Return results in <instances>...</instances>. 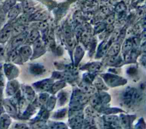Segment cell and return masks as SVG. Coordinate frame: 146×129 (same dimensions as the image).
<instances>
[{
    "label": "cell",
    "instance_id": "6da1fadb",
    "mask_svg": "<svg viewBox=\"0 0 146 129\" xmlns=\"http://www.w3.org/2000/svg\"><path fill=\"white\" fill-rule=\"evenodd\" d=\"M103 78L104 79L106 82L110 86H116L120 84H123L125 83V80L111 74H106L103 75Z\"/></svg>",
    "mask_w": 146,
    "mask_h": 129
},
{
    "label": "cell",
    "instance_id": "7a4b0ae2",
    "mask_svg": "<svg viewBox=\"0 0 146 129\" xmlns=\"http://www.w3.org/2000/svg\"><path fill=\"white\" fill-rule=\"evenodd\" d=\"M4 71L9 79L16 76L18 73L17 67L11 64H5L4 65Z\"/></svg>",
    "mask_w": 146,
    "mask_h": 129
},
{
    "label": "cell",
    "instance_id": "3957f363",
    "mask_svg": "<svg viewBox=\"0 0 146 129\" xmlns=\"http://www.w3.org/2000/svg\"><path fill=\"white\" fill-rule=\"evenodd\" d=\"M27 33L26 31H23L22 33L16 36L11 43L12 47L16 48L19 45H21L26 40V38H27Z\"/></svg>",
    "mask_w": 146,
    "mask_h": 129
},
{
    "label": "cell",
    "instance_id": "277c9868",
    "mask_svg": "<svg viewBox=\"0 0 146 129\" xmlns=\"http://www.w3.org/2000/svg\"><path fill=\"white\" fill-rule=\"evenodd\" d=\"M19 88V84L16 80L10 81L7 85L6 93L9 95H12L15 94Z\"/></svg>",
    "mask_w": 146,
    "mask_h": 129
},
{
    "label": "cell",
    "instance_id": "5b68a950",
    "mask_svg": "<svg viewBox=\"0 0 146 129\" xmlns=\"http://www.w3.org/2000/svg\"><path fill=\"white\" fill-rule=\"evenodd\" d=\"M11 27L10 26H6L0 32V43H4L10 37L11 33Z\"/></svg>",
    "mask_w": 146,
    "mask_h": 129
},
{
    "label": "cell",
    "instance_id": "8992f818",
    "mask_svg": "<svg viewBox=\"0 0 146 129\" xmlns=\"http://www.w3.org/2000/svg\"><path fill=\"white\" fill-rule=\"evenodd\" d=\"M51 83L52 82L50 80L46 79L36 83L34 84V85H35L34 87L39 90H47L51 87Z\"/></svg>",
    "mask_w": 146,
    "mask_h": 129
},
{
    "label": "cell",
    "instance_id": "52a82bcc",
    "mask_svg": "<svg viewBox=\"0 0 146 129\" xmlns=\"http://www.w3.org/2000/svg\"><path fill=\"white\" fill-rule=\"evenodd\" d=\"M32 51L30 47L29 46H24L21 48L19 50V54L25 61L28 59V58L31 55Z\"/></svg>",
    "mask_w": 146,
    "mask_h": 129
},
{
    "label": "cell",
    "instance_id": "ba28073f",
    "mask_svg": "<svg viewBox=\"0 0 146 129\" xmlns=\"http://www.w3.org/2000/svg\"><path fill=\"white\" fill-rule=\"evenodd\" d=\"M34 55H40L43 50V46L42 41L40 39H37L34 41Z\"/></svg>",
    "mask_w": 146,
    "mask_h": 129
},
{
    "label": "cell",
    "instance_id": "9c48e42d",
    "mask_svg": "<svg viewBox=\"0 0 146 129\" xmlns=\"http://www.w3.org/2000/svg\"><path fill=\"white\" fill-rule=\"evenodd\" d=\"M10 124V119L8 115L3 114L0 118V128H7Z\"/></svg>",
    "mask_w": 146,
    "mask_h": 129
},
{
    "label": "cell",
    "instance_id": "30bf717a",
    "mask_svg": "<svg viewBox=\"0 0 146 129\" xmlns=\"http://www.w3.org/2000/svg\"><path fill=\"white\" fill-rule=\"evenodd\" d=\"M30 70L31 73L36 75H38L43 72L44 70V67L40 64H34L31 65L30 67Z\"/></svg>",
    "mask_w": 146,
    "mask_h": 129
},
{
    "label": "cell",
    "instance_id": "8fae6325",
    "mask_svg": "<svg viewBox=\"0 0 146 129\" xmlns=\"http://www.w3.org/2000/svg\"><path fill=\"white\" fill-rule=\"evenodd\" d=\"M20 11H21V9H20L19 5H17V6L13 7L9 10V15H8L9 18L11 19H14L19 14V13H20Z\"/></svg>",
    "mask_w": 146,
    "mask_h": 129
},
{
    "label": "cell",
    "instance_id": "7c38bea8",
    "mask_svg": "<svg viewBox=\"0 0 146 129\" xmlns=\"http://www.w3.org/2000/svg\"><path fill=\"white\" fill-rule=\"evenodd\" d=\"M3 105L7 112L11 114H14L15 113V108L11 102L6 100L3 102Z\"/></svg>",
    "mask_w": 146,
    "mask_h": 129
},
{
    "label": "cell",
    "instance_id": "4fadbf2b",
    "mask_svg": "<svg viewBox=\"0 0 146 129\" xmlns=\"http://www.w3.org/2000/svg\"><path fill=\"white\" fill-rule=\"evenodd\" d=\"M39 32L36 30H32L27 37V42H34L39 37Z\"/></svg>",
    "mask_w": 146,
    "mask_h": 129
},
{
    "label": "cell",
    "instance_id": "5bb4252c",
    "mask_svg": "<svg viewBox=\"0 0 146 129\" xmlns=\"http://www.w3.org/2000/svg\"><path fill=\"white\" fill-rule=\"evenodd\" d=\"M16 3V0H6L3 6V11L5 13L9 11V10L12 8Z\"/></svg>",
    "mask_w": 146,
    "mask_h": 129
},
{
    "label": "cell",
    "instance_id": "9a60e30c",
    "mask_svg": "<svg viewBox=\"0 0 146 129\" xmlns=\"http://www.w3.org/2000/svg\"><path fill=\"white\" fill-rule=\"evenodd\" d=\"M120 50V45L117 43H115L112 45L108 50V54L110 55H115L119 52Z\"/></svg>",
    "mask_w": 146,
    "mask_h": 129
},
{
    "label": "cell",
    "instance_id": "2e32d148",
    "mask_svg": "<svg viewBox=\"0 0 146 129\" xmlns=\"http://www.w3.org/2000/svg\"><path fill=\"white\" fill-rule=\"evenodd\" d=\"M47 17V14L44 11H38L33 15V18L34 19H44Z\"/></svg>",
    "mask_w": 146,
    "mask_h": 129
},
{
    "label": "cell",
    "instance_id": "e0dca14e",
    "mask_svg": "<svg viewBox=\"0 0 146 129\" xmlns=\"http://www.w3.org/2000/svg\"><path fill=\"white\" fill-rule=\"evenodd\" d=\"M24 29H25L24 27L21 26L15 27L11 30V34L13 35V36L16 37L18 35L22 33L23 31H24Z\"/></svg>",
    "mask_w": 146,
    "mask_h": 129
},
{
    "label": "cell",
    "instance_id": "ac0fdd59",
    "mask_svg": "<svg viewBox=\"0 0 146 129\" xmlns=\"http://www.w3.org/2000/svg\"><path fill=\"white\" fill-rule=\"evenodd\" d=\"M25 95L27 97V98L28 99H29L30 100H32L34 98V92L33 91V90L31 88V87H26L25 90Z\"/></svg>",
    "mask_w": 146,
    "mask_h": 129
},
{
    "label": "cell",
    "instance_id": "d6986e66",
    "mask_svg": "<svg viewBox=\"0 0 146 129\" xmlns=\"http://www.w3.org/2000/svg\"><path fill=\"white\" fill-rule=\"evenodd\" d=\"M131 47H132L131 41L129 40H127L124 43V45L123 47V50H124V51H128L131 48Z\"/></svg>",
    "mask_w": 146,
    "mask_h": 129
},
{
    "label": "cell",
    "instance_id": "ffe728a7",
    "mask_svg": "<svg viewBox=\"0 0 146 129\" xmlns=\"http://www.w3.org/2000/svg\"><path fill=\"white\" fill-rule=\"evenodd\" d=\"M95 84L96 87H97L99 88V89H103V88H105V86H104L103 82L102 80L100 79H99V78H98V79L95 80Z\"/></svg>",
    "mask_w": 146,
    "mask_h": 129
},
{
    "label": "cell",
    "instance_id": "44dd1931",
    "mask_svg": "<svg viewBox=\"0 0 146 129\" xmlns=\"http://www.w3.org/2000/svg\"><path fill=\"white\" fill-rule=\"evenodd\" d=\"M63 86H64V83L62 82H58L57 83H55V84H54V87H53V90L54 92L56 91L57 90H58L59 89H60V88L63 87Z\"/></svg>",
    "mask_w": 146,
    "mask_h": 129
},
{
    "label": "cell",
    "instance_id": "7402d4cb",
    "mask_svg": "<svg viewBox=\"0 0 146 129\" xmlns=\"http://www.w3.org/2000/svg\"><path fill=\"white\" fill-rule=\"evenodd\" d=\"M100 67H101V65H100L99 64L97 63H91V64H90L88 66V68H90V69L91 70H96L99 69Z\"/></svg>",
    "mask_w": 146,
    "mask_h": 129
},
{
    "label": "cell",
    "instance_id": "603a6c76",
    "mask_svg": "<svg viewBox=\"0 0 146 129\" xmlns=\"http://www.w3.org/2000/svg\"><path fill=\"white\" fill-rule=\"evenodd\" d=\"M125 9V5L123 3V2H120L119 3L116 7V10L118 11V12H121L123 11V10H124Z\"/></svg>",
    "mask_w": 146,
    "mask_h": 129
},
{
    "label": "cell",
    "instance_id": "cb8c5ba5",
    "mask_svg": "<svg viewBox=\"0 0 146 129\" xmlns=\"http://www.w3.org/2000/svg\"><path fill=\"white\" fill-rule=\"evenodd\" d=\"M19 109L22 110L26 106V102L24 99H21L19 102Z\"/></svg>",
    "mask_w": 146,
    "mask_h": 129
},
{
    "label": "cell",
    "instance_id": "d4e9b609",
    "mask_svg": "<svg viewBox=\"0 0 146 129\" xmlns=\"http://www.w3.org/2000/svg\"><path fill=\"white\" fill-rule=\"evenodd\" d=\"M2 77L3 76H2L1 75H0V94H1L2 92V90L3 89V83H4V80Z\"/></svg>",
    "mask_w": 146,
    "mask_h": 129
},
{
    "label": "cell",
    "instance_id": "484cf974",
    "mask_svg": "<svg viewBox=\"0 0 146 129\" xmlns=\"http://www.w3.org/2000/svg\"><path fill=\"white\" fill-rule=\"evenodd\" d=\"M5 20V14L2 11L0 10V26Z\"/></svg>",
    "mask_w": 146,
    "mask_h": 129
},
{
    "label": "cell",
    "instance_id": "4316f807",
    "mask_svg": "<svg viewBox=\"0 0 146 129\" xmlns=\"http://www.w3.org/2000/svg\"><path fill=\"white\" fill-rule=\"evenodd\" d=\"M113 15H110L108 18V19H107V22H108V23H112V22H113Z\"/></svg>",
    "mask_w": 146,
    "mask_h": 129
},
{
    "label": "cell",
    "instance_id": "83f0119b",
    "mask_svg": "<svg viewBox=\"0 0 146 129\" xmlns=\"http://www.w3.org/2000/svg\"><path fill=\"white\" fill-rule=\"evenodd\" d=\"M3 55H4V49H3V47H0V58L3 57Z\"/></svg>",
    "mask_w": 146,
    "mask_h": 129
},
{
    "label": "cell",
    "instance_id": "f1b7e54d",
    "mask_svg": "<svg viewBox=\"0 0 146 129\" xmlns=\"http://www.w3.org/2000/svg\"><path fill=\"white\" fill-rule=\"evenodd\" d=\"M16 128H27V126L25 124H19L16 126Z\"/></svg>",
    "mask_w": 146,
    "mask_h": 129
},
{
    "label": "cell",
    "instance_id": "f546056e",
    "mask_svg": "<svg viewBox=\"0 0 146 129\" xmlns=\"http://www.w3.org/2000/svg\"><path fill=\"white\" fill-rule=\"evenodd\" d=\"M2 107L1 104V103H0V114H1V113L2 112V110H2Z\"/></svg>",
    "mask_w": 146,
    "mask_h": 129
}]
</instances>
